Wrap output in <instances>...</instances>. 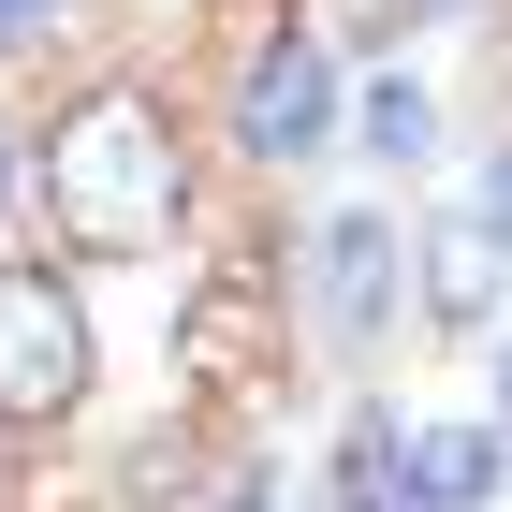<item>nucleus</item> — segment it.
<instances>
[{"label":"nucleus","mask_w":512,"mask_h":512,"mask_svg":"<svg viewBox=\"0 0 512 512\" xmlns=\"http://www.w3.org/2000/svg\"><path fill=\"white\" fill-rule=\"evenodd\" d=\"M30 191H44V220H59L74 264H147L176 235V205H191V161H176V118L147 88H88L74 118L44 132Z\"/></svg>","instance_id":"f257e3e1"},{"label":"nucleus","mask_w":512,"mask_h":512,"mask_svg":"<svg viewBox=\"0 0 512 512\" xmlns=\"http://www.w3.org/2000/svg\"><path fill=\"white\" fill-rule=\"evenodd\" d=\"M278 381H293V322H278V293L249 264H220L191 293V322H176V395L191 410H278Z\"/></svg>","instance_id":"f03ea898"},{"label":"nucleus","mask_w":512,"mask_h":512,"mask_svg":"<svg viewBox=\"0 0 512 512\" xmlns=\"http://www.w3.org/2000/svg\"><path fill=\"white\" fill-rule=\"evenodd\" d=\"M88 395V308L59 264H0V425H59Z\"/></svg>","instance_id":"7ed1b4c3"},{"label":"nucleus","mask_w":512,"mask_h":512,"mask_svg":"<svg viewBox=\"0 0 512 512\" xmlns=\"http://www.w3.org/2000/svg\"><path fill=\"white\" fill-rule=\"evenodd\" d=\"M308 293H322V337H337V352L395 337V293H410V235H395L381 205H337V220L308 235Z\"/></svg>","instance_id":"20e7f679"},{"label":"nucleus","mask_w":512,"mask_h":512,"mask_svg":"<svg viewBox=\"0 0 512 512\" xmlns=\"http://www.w3.org/2000/svg\"><path fill=\"white\" fill-rule=\"evenodd\" d=\"M410 278H425V322L439 337H483V322H512V249L483 205H439V220H410Z\"/></svg>","instance_id":"39448f33"},{"label":"nucleus","mask_w":512,"mask_h":512,"mask_svg":"<svg viewBox=\"0 0 512 512\" xmlns=\"http://www.w3.org/2000/svg\"><path fill=\"white\" fill-rule=\"evenodd\" d=\"M235 132H249V161H308L322 132H337V74H322V44H308V30L249 44V74H235Z\"/></svg>","instance_id":"423d86ee"},{"label":"nucleus","mask_w":512,"mask_h":512,"mask_svg":"<svg viewBox=\"0 0 512 512\" xmlns=\"http://www.w3.org/2000/svg\"><path fill=\"white\" fill-rule=\"evenodd\" d=\"M512 483V425H410V498L425 512H483Z\"/></svg>","instance_id":"0eeeda50"},{"label":"nucleus","mask_w":512,"mask_h":512,"mask_svg":"<svg viewBox=\"0 0 512 512\" xmlns=\"http://www.w3.org/2000/svg\"><path fill=\"white\" fill-rule=\"evenodd\" d=\"M337 512H425L410 498V439L381 410H352V439H337Z\"/></svg>","instance_id":"6e6552de"},{"label":"nucleus","mask_w":512,"mask_h":512,"mask_svg":"<svg viewBox=\"0 0 512 512\" xmlns=\"http://www.w3.org/2000/svg\"><path fill=\"white\" fill-rule=\"evenodd\" d=\"M352 118H366V147H381V161H425V147H439V103H425L410 74H381V88L352 103Z\"/></svg>","instance_id":"1a4fd4ad"},{"label":"nucleus","mask_w":512,"mask_h":512,"mask_svg":"<svg viewBox=\"0 0 512 512\" xmlns=\"http://www.w3.org/2000/svg\"><path fill=\"white\" fill-rule=\"evenodd\" d=\"M469 205H483V220H498V249H512V147L483 161V191H469Z\"/></svg>","instance_id":"9d476101"},{"label":"nucleus","mask_w":512,"mask_h":512,"mask_svg":"<svg viewBox=\"0 0 512 512\" xmlns=\"http://www.w3.org/2000/svg\"><path fill=\"white\" fill-rule=\"evenodd\" d=\"M220 512H278V483H264V469H249V483H235V498H220Z\"/></svg>","instance_id":"9b49d317"},{"label":"nucleus","mask_w":512,"mask_h":512,"mask_svg":"<svg viewBox=\"0 0 512 512\" xmlns=\"http://www.w3.org/2000/svg\"><path fill=\"white\" fill-rule=\"evenodd\" d=\"M366 15H381V30H410V15H439V0H366Z\"/></svg>","instance_id":"f8f14e48"},{"label":"nucleus","mask_w":512,"mask_h":512,"mask_svg":"<svg viewBox=\"0 0 512 512\" xmlns=\"http://www.w3.org/2000/svg\"><path fill=\"white\" fill-rule=\"evenodd\" d=\"M15 30H44V0H0V44H15Z\"/></svg>","instance_id":"ddd939ff"},{"label":"nucleus","mask_w":512,"mask_h":512,"mask_svg":"<svg viewBox=\"0 0 512 512\" xmlns=\"http://www.w3.org/2000/svg\"><path fill=\"white\" fill-rule=\"evenodd\" d=\"M498 425H512V337H498Z\"/></svg>","instance_id":"4468645a"}]
</instances>
